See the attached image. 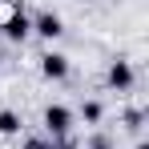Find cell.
<instances>
[{
    "instance_id": "1",
    "label": "cell",
    "mask_w": 149,
    "mask_h": 149,
    "mask_svg": "<svg viewBox=\"0 0 149 149\" xmlns=\"http://www.w3.org/2000/svg\"><path fill=\"white\" fill-rule=\"evenodd\" d=\"M40 121H45V133H49L52 141H56V137H69V133H73V109H69V105H49Z\"/></svg>"
},
{
    "instance_id": "2",
    "label": "cell",
    "mask_w": 149,
    "mask_h": 149,
    "mask_svg": "<svg viewBox=\"0 0 149 149\" xmlns=\"http://www.w3.org/2000/svg\"><path fill=\"white\" fill-rule=\"evenodd\" d=\"M105 81H109V89L129 93V89H133V81H137V73H133V65H129V61H113V65H109V73H105Z\"/></svg>"
},
{
    "instance_id": "3",
    "label": "cell",
    "mask_w": 149,
    "mask_h": 149,
    "mask_svg": "<svg viewBox=\"0 0 149 149\" xmlns=\"http://www.w3.org/2000/svg\"><path fill=\"white\" fill-rule=\"evenodd\" d=\"M0 28H4V36H8V40H16V45H20L28 32H32V16H24L20 8H12V12L4 16V24H0Z\"/></svg>"
},
{
    "instance_id": "4",
    "label": "cell",
    "mask_w": 149,
    "mask_h": 149,
    "mask_svg": "<svg viewBox=\"0 0 149 149\" xmlns=\"http://www.w3.org/2000/svg\"><path fill=\"white\" fill-rule=\"evenodd\" d=\"M40 73L49 77V81H65V77H69V56H61V52H45V56H40Z\"/></svg>"
},
{
    "instance_id": "5",
    "label": "cell",
    "mask_w": 149,
    "mask_h": 149,
    "mask_svg": "<svg viewBox=\"0 0 149 149\" xmlns=\"http://www.w3.org/2000/svg\"><path fill=\"white\" fill-rule=\"evenodd\" d=\"M32 32H36V36H45V40H56V36L65 32V24H61V16H56V12H40V16L32 20Z\"/></svg>"
},
{
    "instance_id": "6",
    "label": "cell",
    "mask_w": 149,
    "mask_h": 149,
    "mask_svg": "<svg viewBox=\"0 0 149 149\" xmlns=\"http://www.w3.org/2000/svg\"><path fill=\"white\" fill-rule=\"evenodd\" d=\"M0 133H4V137H16V133H20V113L0 109Z\"/></svg>"
},
{
    "instance_id": "7",
    "label": "cell",
    "mask_w": 149,
    "mask_h": 149,
    "mask_svg": "<svg viewBox=\"0 0 149 149\" xmlns=\"http://www.w3.org/2000/svg\"><path fill=\"white\" fill-rule=\"evenodd\" d=\"M81 117H85L89 125H97L101 117H105V109H101V101H85V105H81Z\"/></svg>"
},
{
    "instance_id": "8",
    "label": "cell",
    "mask_w": 149,
    "mask_h": 149,
    "mask_svg": "<svg viewBox=\"0 0 149 149\" xmlns=\"http://www.w3.org/2000/svg\"><path fill=\"white\" fill-rule=\"evenodd\" d=\"M141 121H145L141 109H129V113H125V125H129V129H141Z\"/></svg>"
},
{
    "instance_id": "9",
    "label": "cell",
    "mask_w": 149,
    "mask_h": 149,
    "mask_svg": "<svg viewBox=\"0 0 149 149\" xmlns=\"http://www.w3.org/2000/svg\"><path fill=\"white\" fill-rule=\"evenodd\" d=\"M49 149H77V141H73V137H56Z\"/></svg>"
},
{
    "instance_id": "10",
    "label": "cell",
    "mask_w": 149,
    "mask_h": 149,
    "mask_svg": "<svg viewBox=\"0 0 149 149\" xmlns=\"http://www.w3.org/2000/svg\"><path fill=\"white\" fill-rule=\"evenodd\" d=\"M133 149H149V145H145V141H137V145H133Z\"/></svg>"
},
{
    "instance_id": "11",
    "label": "cell",
    "mask_w": 149,
    "mask_h": 149,
    "mask_svg": "<svg viewBox=\"0 0 149 149\" xmlns=\"http://www.w3.org/2000/svg\"><path fill=\"white\" fill-rule=\"evenodd\" d=\"M109 149H117V145H109Z\"/></svg>"
}]
</instances>
